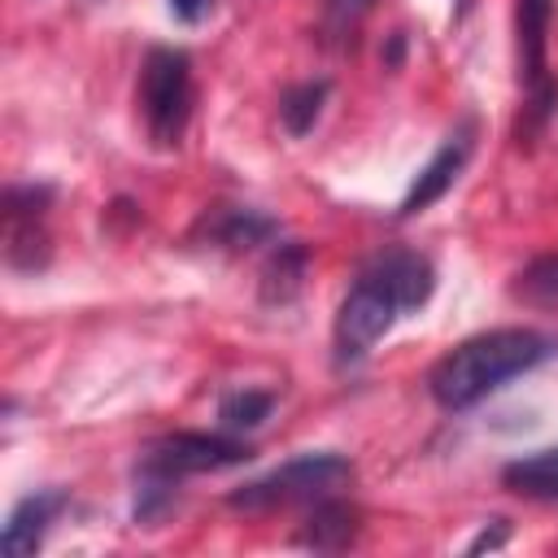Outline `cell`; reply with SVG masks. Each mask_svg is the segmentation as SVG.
I'll list each match as a JSON object with an SVG mask.
<instances>
[{
	"label": "cell",
	"instance_id": "6da1fadb",
	"mask_svg": "<svg viewBox=\"0 0 558 558\" xmlns=\"http://www.w3.org/2000/svg\"><path fill=\"white\" fill-rule=\"evenodd\" d=\"M545 357H554V340L532 331V327L480 331V336L462 340L458 349H449L432 366L427 388H432L440 410H471L475 401H484L488 392H497L514 375L541 366Z\"/></svg>",
	"mask_w": 558,
	"mask_h": 558
},
{
	"label": "cell",
	"instance_id": "7a4b0ae2",
	"mask_svg": "<svg viewBox=\"0 0 558 558\" xmlns=\"http://www.w3.org/2000/svg\"><path fill=\"white\" fill-rule=\"evenodd\" d=\"M353 480V462L340 453H301L275 471H266L262 480L240 484L227 506L231 510H283L296 501H323L336 488H344Z\"/></svg>",
	"mask_w": 558,
	"mask_h": 558
},
{
	"label": "cell",
	"instance_id": "3957f363",
	"mask_svg": "<svg viewBox=\"0 0 558 558\" xmlns=\"http://www.w3.org/2000/svg\"><path fill=\"white\" fill-rule=\"evenodd\" d=\"M140 105L153 144H179L192 113V61L179 48H153L140 70Z\"/></svg>",
	"mask_w": 558,
	"mask_h": 558
},
{
	"label": "cell",
	"instance_id": "277c9868",
	"mask_svg": "<svg viewBox=\"0 0 558 558\" xmlns=\"http://www.w3.org/2000/svg\"><path fill=\"white\" fill-rule=\"evenodd\" d=\"M397 314H405V305L392 292V283L384 279V270L371 262L357 275V283L349 288V296L340 301V314H336V353L340 357L371 353V344L397 323Z\"/></svg>",
	"mask_w": 558,
	"mask_h": 558
},
{
	"label": "cell",
	"instance_id": "5b68a950",
	"mask_svg": "<svg viewBox=\"0 0 558 558\" xmlns=\"http://www.w3.org/2000/svg\"><path fill=\"white\" fill-rule=\"evenodd\" d=\"M549 17H554V0H519V4H514L519 78H523L527 109H532V122H536V126H541V122L554 113V105H558V83L549 78V65H545Z\"/></svg>",
	"mask_w": 558,
	"mask_h": 558
},
{
	"label": "cell",
	"instance_id": "8992f818",
	"mask_svg": "<svg viewBox=\"0 0 558 558\" xmlns=\"http://www.w3.org/2000/svg\"><path fill=\"white\" fill-rule=\"evenodd\" d=\"M253 449L235 436H209V432H174V436H161L148 445L144 453V466H157L174 480L183 475H201V471H222V466H235V462H248Z\"/></svg>",
	"mask_w": 558,
	"mask_h": 558
},
{
	"label": "cell",
	"instance_id": "52a82bcc",
	"mask_svg": "<svg viewBox=\"0 0 558 558\" xmlns=\"http://www.w3.org/2000/svg\"><path fill=\"white\" fill-rule=\"evenodd\" d=\"M471 148H475V122H462L458 131H449L445 144L432 153V161H427V166L418 170V179L410 183L405 201L397 205V218H414V214H423L427 205H436V201L458 183V174H462Z\"/></svg>",
	"mask_w": 558,
	"mask_h": 558
},
{
	"label": "cell",
	"instance_id": "ba28073f",
	"mask_svg": "<svg viewBox=\"0 0 558 558\" xmlns=\"http://www.w3.org/2000/svg\"><path fill=\"white\" fill-rule=\"evenodd\" d=\"M61 510H65V493H61V488H44V493L22 497V501L13 506V514H9V523H4V536H0L4 558H26V554H35L39 541H44V532H48V523H52Z\"/></svg>",
	"mask_w": 558,
	"mask_h": 558
},
{
	"label": "cell",
	"instance_id": "9c48e42d",
	"mask_svg": "<svg viewBox=\"0 0 558 558\" xmlns=\"http://www.w3.org/2000/svg\"><path fill=\"white\" fill-rule=\"evenodd\" d=\"M353 536H357V510L336 501V497H323V501H314L310 519L301 523L296 545L318 549V554H336V549H349Z\"/></svg>",
	"mask_w": 558,
	"mask_h": 558
},
{
	"label": "cell",
	"instance_id": "30bf717a",
	"mask_svg": "<svg viewBox=\"0 0 558 558\" xmlns=\"http://www.w3.org/2000/svg\"><path fill=\"white\" fill-rule=\"evenodd\" d=\"M501 484L527 501H558V445L523 453L501 466Z\"/></svg>",
	"mask_w": 558,
	"mask_h": 558
},
{
	"label": "cell",
	"instance_id": "8fae6325",
	"mask_svg": "<svg viewBox=\"0 0 558 558\" xmlns=\"http://www.w3.org/2000/svg\"><path fill=\"white\" fill-rule=\"evenodd\" d=\"M305 266H310V253L301 244H279L275 257L266 262L262 270V301L270 305H283L301 292V279H305Z\"/></svg>",
	"mask_w": 558,
	"mask_h": 558
},
{
	"label": "cell",
	"instance_id": "7c38bea8",
	"mask_svg": "<svg viewBox=\"0 0 558 558\" xmlns=\"http://www.w3.org/2000/svg\"><path fill=\"white\" fill-rule=\"evenodd\" d=\"M174 497H179V480L166 475V471H157V466H144V462H140V475H135V510H131L135 523L157 527V523L170 514Z\"/></svg>",
	"mask_w": 558,
	"mask_h": 558
},
{
	"label": "cell",
	"instance_id": "4fadbf2b",
	"mask_svg": "<svg viewBox=\"0 0 558 558\" xmlns=\"http://www.w3.org/2000/svg\"><path fill=\"white\" fill-rule=\"evenodd\" d=\"M327 92H331L327 78L288 87L283 100H279V122H283V131H288V135H310L314 122H318V113H323V105H327Z\"/></svg>",
	"mask_w": 558,
	"mask_h": 558
},
{
	"label": "cell",
	"instance_id": "5bb4252c",
	"mask_svg": "<svg viewBox=\"0 0 558 558\" xmlns=\"http://www.w3.org/2000/svg\"><path fill=\"white\" fill-rule=\"evenodd\" d=\"M48 231L44 218H9V244L4 257L13 270H44L48 266Z\"/></svg>",
	"mask_w": 558,
	"mask_h": 558
},
{
	"label": "cell",
	"instance_id": "9a60e30c",
	"mask_svg": "<svg viewBox=\"0 0 558 558\" xmlns=\"http://www.w3.org/2000/svg\"><path fill=\"white\" fill-rule=\"evenodd\" d=\"M510 292H514L519 301L536 305V310H558V253L532 257V262L514 275Z\"/></svg>",
	"mask_w": 558,
	"mask_h": 558
},
{
	"label": "cell",
	"instance_id": "2e32d148",
	"mask_svg": "<svg viewBox=\"0 0 558 558\" xmlns=\"http://www.w3.org/2000/svg\"><path fill=\"white\" fill-rule=\"evenodd\" d=\"M270 235H275V222L253 214V209H227L218 218V227H214V240L227 244V248H253V244H262Z\"/></svg>",
	"mask_w": 558,
	"mask_h": 558
},
{
	"label": "cell",
	"instance_id": "e0dca14e",
	"mask_svg": "<svg viewBox=\"0 0 558 558\" xmlns=\"http://www.w3.org/2000/svg\"><path fill=\"white\" fill-rule=\"evenodd\" d=\"M270 405H275V397H270V392L244 388V392H231V397H222V405H218V418H222L227 427H257V423L270 414Z\"/></svg>",
	"mask_w": 558,
	"mask_h": 558
},
{
	"label": "cell",
	"instance_id": "ac0fdd59",
	"mask_svg": "<svg viewBox=\"0 0 558 558\" xmlns=\"http://www.w3.org/2000/svg\"><path fill=\"white\" fill-rule=\"evenodd\" d=\"M48 201H52V187H44V183L9 187V192H4V222H9V218H44Z\"/></svg>",
	"mask_w": 558,
	"mask_h": 558
},
{
	"label": "cell",
	"instance_id": "d6986e66",
	"mask_svg": "<svg viewBox=\"0 0 558 558\" xmlns=\"http://www.w3.org/2000/svg\"><path fill=\"white\" fill-rule=\"evenodd\" d=\"M375 0H327V26L336 35H349L366 13H371Z\"/></svg>",
	"mask_w": 558,
	"mask_h": 558
},
{
	"label": "cell",
	"instance_id": "ffe728a7",
	"mask_svg": "<svg viewBox=\"0 0 558 558\" xmlns=\"http://www.w3.org/2000/svg\"><path fill=\"white\" fill-rule=\"evenodd\" d=\"M209 4H214V0H170V13H174L179 22H201V17L209 13Z\"/></svg>",
	"mask_w": 558,
	"mask_h": 558
},
{
	"label": "cell",
	"instance_id": "44dd1931",
	"mask_svg": "<svg viewBox=\"0 0 558 558\" xmlns=\"http://www.w3.org/2000/svg\"><path fill=\"white\" fill-rule=\"evenodd\" d=\"M497 545H506V527H501V519H497V527H484L471 545H466V554H480V549H497Z\"/></svg>",
	"mask_w": 558,
	"mask_h": 558
}]
</instances>
